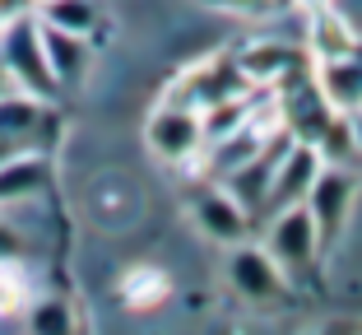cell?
Masks as SVG:
<instances>
[{
  "label": "cell",
  "mask_w": 362,
  "mask_h": 335,
  "mask_svg": "<svg viewBox=\"0 0 362 335\" xmlns=\"http://www.w3.org/2000/svg\"><path fill=\"white\" fill-rule=\"evenodd\" d=\"M0 61H5L10 79L23 93L42 98V103L61 89L56 75H52V65H47V52H42V28H37V19H28V14H19L14 23L0 28Z\"/></svg>",
  "instance_id": "1"
},
{
  "label": "cell",
  "mask_w": 362,
  "mask_h": 335,
  "mask_svg": "<svg viewBox=\"0 0 362 335\" xmlns=\"http://www.w3.org/2000/svg\"><path fill=\"white\" fill-rule=\"evenodd\" d=\"M320 233H316V219L307 215V205H288L279 215H269L265 228V251L274 256V266L284 275H307L320 256Z\"/></svg>",
  "instance_id": "2"
},
{
  "label": "cell",
  "mask_w": 362,
  "mask_h": 335,
  "mask_svg": "<svg viewBox=\"0 0 362 335\" xmlns=\"http://www.w3.org/2000/svg\"><path fill=\"white\" fill-rule=\"evenodd\" d=\"M353 200H358V182H353L349 168H339V163H320L316 182H311L307 191V215L316 219V233L320 242H330L334 233L344 228V219L353 215Z\"/></svg>",
  "instance_id": "3"
},
{
  "label": "cell",
  "mask_w": 362,
  "mask_h": 335,
  "mask_svg": "<svg viewBox=\"0 0 362 335\" xmlns=\"http://www.w3.org/2000/svg\"><path fill=\"white\" fill-rule=\"evenodd\" d=\"M149 149L168 163H186L204 149V126L195 108H181V103H163L158 112L149 117Z\"/></svg>",
  "instance_id": "4"
},
{
  "label": "cell",
  "mask_w": 362,
  "mask_h": 335,
  "mask_svg": "<svg viewBox=\"0 0 362 335\" xmlns=\"http://www.w3.org/2000/svg\"><path fill=\"white\" fill-rule=\"evenodd\" d=\"M320 163H325V159L316 154V144H302V140L288 144L284 159H279V168H274V186H269V200H265V219L307 200L311 182H316V173H320Z\"/></svg>",
  "instance_id": "5"
},
{
  "label": "cell",
  "mask_w": 362,
  "mask_h": 335,
  "mask_svg": "<svg viewBox=\"0 0 362 335\" xmlns=\"http://www.w3.org/2000/svg\"><path fill=\"white\" fill-rule=\"evenodd\" d=\"M228 280H233V289L242 293V298H251V303H274L288 289V275L274 266V256H269L265 247H242V242H237L233 261H228Z\"/></svg>",
  "instance_id": "6"
},
{
  "label": "cell",
  "mask_w": 362,
  "mask_h": 335,
  "mask_svg": "<svg viewBox=\"0 0 362 335\" xmlns=\"http://www.w3.org/2000/svg\"><path fill=\"white\" fill-rule=\"evenodd\" d=\"M316 75L311 84L320 89V98L330 103L339 117H353L362 108V52H339V56H316Z\"/></svg>",
  "instance_id": "7"
},
{
  "label": "cell",
  "mask_w": 362,
  "mask_h": 335,
  "mask_svg": "<svg viewBox=\"0 0 362 335\" xmlns=\"http://www.w3.org/2000/svg\"><path fill=\"white\" fill-rule=\"evenodd\" d=\"M195 224H200L204 238L223 242V247H237V242H246V233L256 228V219L246 215L223 186H209L204 195H195Z\"/></svg>",
  "instance_id": "8"
},
{
  "label": "cell",
  "mask_w": 362,
  "mask_h": 335,
  "mask_svg": "<svg viewBox=\"0 0 362 335\" xmlns=\"http://www.w3.org/2000/svg\"><path fill=\"white\" fill-rule=\"evenodd\" d=\"M237 70L246 75V84H279V79L302 70V52H293L284 42H251L237 56Z\"/></svg>",
  "instance_id": "9"
},
{
  "label": "cell",
  "mask_w": 362,
  "mask_h": 335,
  "mask_svg": "<svg viewBox=\"0 0 362 335\" xmlns=\"http://www.w3.org/2000/svg\"><path fill=\"white\" fill-rule=\"evenodd\" d=\"M37 28H42V52H47V65H52L56 84H75V79H84V70H88V38L52 28V23H42V19H37Z\"/></svg>",
  "instance_id": "10"
},
{
  "label": "cell",
  "mask_w": 362,
  "mask_h": 335,
  "mask_svg": "<svg viewBox=\"0 0 362 335\" xmlns=\"http://www.w3.org/2000/svg\"><path fill=\"white\" fill-rule=\"evenodd\" d=\"M47 177H52V163L42 159V154H5L0 159V205L5 200H28V195H37L47 186Z\"/></svg>",
  "instance_id": "11"
},
{
  "label": "cell",
  "mask_w": 362,
  "mask_h": 335,
  "mask_svg": "<svg viewBox=\"0 0 362 335\" xmlns=\"http://www.w3.org/2000/svg\"><path fill=\"white\" fill-rule=\"evenodd\" d=\"M168 293H172V284L158 266H135V271L121 280V303H126L130 312H153V307L168 303Z\"/></svg>",
  "instance_id": "12"
},
{
  "label": "cell",
  "mask_w": 362,
  "mask_h": 335,
  "mask_svg": "<svg viewBox=\"0 0 362 335\" xmlns=\"http://www.w3.org/2000/svg\"><path fill=\"white\" fill-rule=\"evenodd\" d=\"M37 121H42V98L33 93H0V140H28L33 130H37Z\"/></svg>",
  "instance_id": "13"
},
{
  "label": "cell",
  "mask_w": 362,
  "mask_h": 335,
  "mask_svg": "<svg viewBox=\"0 0 362 335\" xmlns=\"http://www.w3.org/2000/svg\"><path fill=\"white\" fill-rule=\"evenodd\" d=\"M42 23L88 38V33L98 28V5H93V0H47V5H42Z\"/></svg>",
  "instance_id": "14"
},
{
  "label": "cell",
  "mask_w": 362,
  "mask_h": 335,
  "mask_svg": "<svg viewBox=\"0 0 362 335\" xmlns=\"http://www.w3.org/2000/svg\"><path fill=\"white\" fill-rule=\"evenodd\" d=\"M28 335H75V312L61 298H42L28 307Z\"/></svg>",
  "instance_id": "15"
},
{
  "label": "cell",
  "mask_w": 362,
  "mask_h": 335,
  "mask_svg": "<svg viewBox=\"0 0 362 335\" xmlns=\"http://www.w3.org/2000/svg\"><path fill=\"white\" fill-rule=\"evenodd\" d=\"M28 307V280L14 271V261H0V317H14Z\"/></svg>",
  "instance_id": "16"
},
{
  "label": "cell",
  "mask_w": 362,
  "mask_h": 335,
  "mask_svg": "<svg viewBox=\"0 0 362 335\" xmlns=\"http://www.w3.org/2000/svg\"><path fill=\"white\" fill-rule=\"evenodd\" d=\"M353 47H358V38H353L339 19L316 23V56H339V52H353Z\"/></svg>",
  "instance_id": "17"
},
{
  "label": "cell",
  "mask_w": 362,
  "mask_h": 335,
  "mask_svg": "<svg viewBox=\"0 0 362 335\" xmlns=\"http://www.w3.org/2000/svg\"><path fill=\"white\" fill-rule=\"evenodd\" d=\"M19 251H23V238L10 224H0V261H19Z\"/></svg>",
  "instance_id": "18"
},
{
  "label": "cell",
  "mask_w": 362,
  "mask_h": 335,
  "mask_svg": "<svg viewBox=\"0 0 362 335\" xmlns=\"http://www.w3.org/2000/svg\"><path fill=\"white\" fill-rule=\"evenodd\" d=\"M214 10H228V14H251V10H265L269 0H204Z\"/></svg>",
  "instance_id": "19"
},
{
  "label": "cell",
  "mask_w": 362,
  "mask_h": 335,
  "mask_svg": "<svg viewBox=\"0 0 362 335\" xmlns=\"http://www.w3.org/2000/svg\"><path fill=\"white\" fill-rule=\"evenodd\" d=\"M353 149H358V159H362V112H353Z\"/></svg>",
  "instance_id": "20"
},
{
  "label": "cell",
  "mask_w": 362,
  "mask_h": 335,
  "mask_svg": "<svg viewBox=\"0 0 362 335\" xmlns=\"http://www.w3.org/2000/svg\"><path fill=\"white\" fill-rule=\"evenodd\" d=\"M14 89V79H10V70H5V61H0V93H10Z\"/></svg>",
  "instance_id": "21"
},
{
  "label": "cell",
  "mask_w": 362,
  "mask_h": 335,
  "mask_svg": "<svg viewBox=\"0 0 362 335\" xmlns=\"http://www.w3.org/2000/svg\"><path fill=\"white\" fill-rule=\"evenodd\" d=\"M316 335H353V331L344 322H334V326H325V331H316Z\"/></svg>",
  "instance_id": "22"
},
{
  "label": "cell",
  "mask_w": 362,
  "mask_h": 335,
  "mask_svg": "<svg viewBox=\"0 0 362 335\" xmlns=\"http://www.w3.org/2000/svg\"><path fill=\"white\" fill-rule=\"evenodd\" d=\"M33 5H47V0H33Z\"/></svg>",
  "instance_id": "23"
},
{
  "label": "cell",
  "mask_w": 362,
  "mask_h": 335,
  "mask_svg": "<svg viewBox=\"0 0 362 335\" xmlns=\"http://www.w3.org/2000/svg\"><path fill=\"white\" fill-rule=\"evenodd\" d=\"M358 112H362V108H358Z\"/></svg>",
  "instance_id": "24"
}]
</instances>
